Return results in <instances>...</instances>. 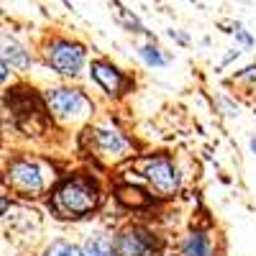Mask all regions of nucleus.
Returning <instances> with one entry per match:
<instances>
[{
	"label": "nucleus",
	"mask_w": 256,
	"mask_h": 256,
	"mask_svg": "<svg viewBox=\"0 0 256 256\" xmlns=\"http://www.w3.org/2000/svg\"><path fill=\"white\" fill-rule=\"evenodd\" d=\"M46 102L59 120H80L90 113V100L80 90H67V88L49 90Z\"/></svg>",
	"instance_id": "obj_2"
},
{
	"label": "nucleus",
	"mask_w": 256,
	"mask_h": 256,
	"mask_svg": "<svg viewBox=\"0 0 256 256\" xmlns=\"http://www.w3.org/2000/svg\"><path fill=\"white\" fill-rule=\"evenodd\" d=\"M46 56H49L52 67L59 74H67V77L80 74L84 67V52H82V46L72 44V41H54Z\"/></svg>",
	"instance_id": "obj_3"
},
{
	"label": "nucleus",
	"mask_w": 256,
	"mask_h": 256,
	"mask_svg": "<svg viewBox=\"0 0 256 256\" xmlns=\"http://www.w3.org/2000/svg\"><path fill=\"white\" fill-rule=\"evenodd\" d=\"M146 177H148V182H152V187L159 192V195H164V198L174 195V192L180 190V184H182L177 166L169 159H164V156L152 159L146 164Z\"/></svg>",
	"instance_id": "obj_4"
},
{
	"label": "nucleus",
	"mask_w": 256,
	"mask_h": 256,
	"mask_svg": "<svg viewBox=\"0 0 256 256\" xmlns=\"http://www.w3.org/2000/svg\"><path fill=\"white\" fill-rule=\"evenodd\" d=\"M95 141H98V148L105 156L118 159V156H123L128 152L126 138L120 134H116V131H105V128H100V131H95Z\"/></svg>",
	"instance_id": "obj_9"
},
{
	"label": "nucleus",
	"mask_w": 256,
	"mask_h": 256,
	"mask_svg": "<svg viewBox=\"0 0 256 256\" xmlns=\"http://www.w3.org/2000/svg\"><path fill=\"white\" fill-rule=\"evenodd\" d=\"M10 182L26 192V195H38L44 190V177H41V169L31 162H16L10 166Z\"/></svg>",
	"instance_id": "obj_6"
},
{
	"label": "nucleus",
	"mask_w": 256,
	"mask_h": 256,
	"mask_svg": "<svg viewBox=\"0 0 256 256\" xmlns=\"http://www.w3.org/2000/svg\"><path fill=\"white\" fill-rule=\"evenodd\" d=\"M6 80H8V64L0 59V82H6Z\"/></svg>",
	"instance_id": "obj_17"
},
{
	"label": "nucleus",
	"mask_w": 256,
	"mask_h": 256,
	"mask_svg": "<svg viewBox=\"0 0 256 256\" xmlns=\"http://www.w3.org/2000/svg\"><path fill=\"white\" fill-rule=\"evenodd\" d=\"M82 256H113V241L105 233H92L80 248Z\"/></svg>",
	"instance_id": "obj_10"
},
{
	"label": "nucleus",
	"mask_w": 256,
	"mask_h": 256,
	"mask_svg": "<svg viewBox=\"0 0 256 256\" xmlns=\"http://www.w3.org/2000/svg\"><path fill=\"white\" fill-rule=\"evenodd\" d=\"M118 200H120V202H126V205H136V208H141V205H148V202H152V198H148L144 190L131 187V184H123V187H118Z\"/></svg>",
	"instance_id": "obj_11"
},
{
	"label": "nucleus",
	"mask_w": 256,
	"mask_h": 256,
	"mask_svg": "<svg viewBox=\"0 0 256 256\" xmlns=\"http://www.w3.org/2000/svg\"><path fill=\"white\" fill-rule=\"evenodd\" d=\"M251 148H254V154H256V136L251 138Z\"/></svg>",
	"instance_id": "obj_20"
},
{
	"label": "nucleus",
	"mask_w": 256,
	"mask_h": 256,
	"mask_svg": "<svg viewBox=\"0 0 256 256\" xmlns=\"http://www.w3.org/2000/svg\"><path fill=\"white\" fill-rule=\"evenodd\" d=\"M0 59L10 62V67H16V70H28V67H31V56H28L26 49L20 46L16 38H10V36L0 38Z\"/></svg>",
	"instance_id": "obj_8"
},
{
	"label": "nucleus",
	"mask_w": 256,
	"mask_h": 256,
	"mask_svg": "<svg viewBox=\"0 0 256 256\" xmlns=\"http://www.w3.org/2000/svg\"><path fill=\"white\" fill-rule=\"evenodd\" d=\"M184 256H212L210 254V241L202 233H192L184 244Z\"/></svg>",
	"instance_id": "obj_12"
},
{
	"label": "nucleus",
	"mask_w": 256,
	"mask_h": 256,
	"mask_svg": "<svg viewBox=\"0 0 256 256\" xmlns=\"http://www.w3.org/2000/svg\"><path fill=\"white\" fill-rule=\"evenodd\" d=\"M236 38H238V41H241V44H244V46H246V49H251V46H254V38H251V36H248V34H246V31H244V28H241V26H238V28H236Z\"/></svg>",
	"instance_id": "obj_15"
},
{
	"label": "nucleus",
	"mask_w": 256,
	"mask_h": 256,
	"mask_svg": "<svg viewBox=\"0 0 256 256\" xmlns=\"http://www.w3.org/2000/svg\"><path fill=\"white\" fill-rule=\"evenodd\" d=\"M100 202L98 187L90 180H70L64 182L56 192V208L67 218H82L92 212Z\"/></svg>",
	"instance_id": "obj_1"
},
{
	"label": "nucleus",
	"mask_w": 256,
	"mask_h": 256,
	"mask_svg": "<svg viewBox=\"0 0 256 256\" xmlns=\"http://www.w3.org/2000/svg\"><path fill=\"white\" fill-rule=\"evenodd\" d=\"M44 256H82L80 254V246H74V244H67V241H54L49 248H46V254Z\"/></svg>",
	"instance_id": "obj_14"
},
{
	"label": "nucleus",
	"mask_w": 256,
	"mask_h": 256,
	"mask_svg": "<svg viewBox=\"0 0 256 256\" xmlns=\"http://www.w3.org/2000/svg\"><path fill=\"white\" fill-rule=\"evenodd\" d=\"M138 56L148 64V67H164V64H166V56L156 46H141L138 49Z\"/></svg>",
	"instance_id": "obj_13"
},
{
	"label": "nucleus",
	"mask_w": 256,
	"mask_h": 256,
	"mask_svg": "<svg viewBox=\"0 0 256 256\" xmlns=\"http://www.w3.org/2000/svg\"><path fill=\"white\" fill-rule=\"evenodd\" d=\"M169 36H172V38H177V41H182V44H187V36H182V34H177V31H169Z\"/></svg>",
	"instance_id": "obj_18"
},
{
	"label": "nucleus",
	"mask_w": 256,
	"mask_h": 256,
	"mask_svg": "<svg viewBox=\"0 0 256 256\" xmlns=\"http://www.w3.org/2000/svg\"><path fill=\"white\" fill-rule=\"evenodd\" d=\"M6 210H8V200H6V198H0V216H3Z\"/></svg>",
	"instance_id": "obj_19"
},
{
	"label": "nucleus",
	"mask_w": 256,
	"mask_h": 256,
	"mask_svg": "<svg viewBox=\"0 0 256 256\" xmlns=\"http://www.w3.org/2000/svg\"><path fill=\"white\" fill-rule=\"evenodd\" d=\"M154 251H156V241L144 230H126L113 244L116 256H154Z\"/></svg>",
	"instance_id": "obj_5"
},
{
	"label": "nucleus",
	"mask_w": 256,
	"mask_h": 256,
	"mask_svg": "<svg viewBox=\"0 0 256 256\" xmlns=\"http://www.w3.org/2000/svg\"><path fill=\"white\" fill-rule=\"evenodd\" d=\"M90 72H92L95 82H98L100 88H102L105 92H108V95H120V92L128 88L126 77L113 67V64H108V62H92Z\"/></svg>",
	"instance_id": "obj_7"
},
{
	"label": "nucleus",
	"mask_w": 256,
	"mask_h": 256,
	"mask_svg": "<svg viewBox=\"0 0 256 256\" xmlns=\"http://www.w3.org/2000/svg\"><path fill=\"white\" fill-rule=\"evenodd\" d=\"M241 80H246V82H256V67L244 70V72H241Z\"/></svg>",
	"instance_id": "obj_16"
}]
</instances>
